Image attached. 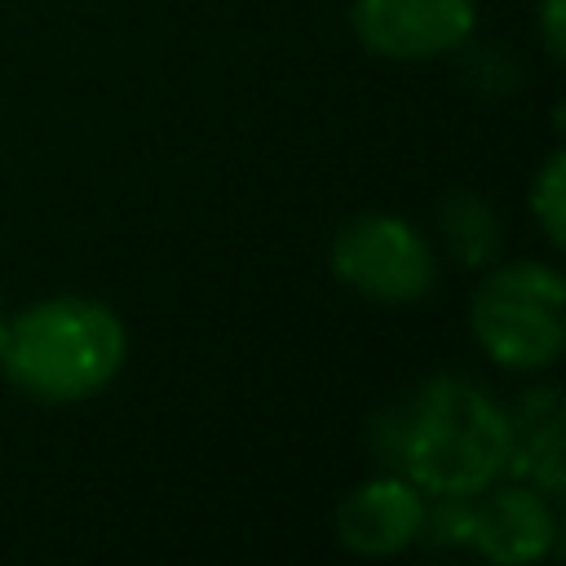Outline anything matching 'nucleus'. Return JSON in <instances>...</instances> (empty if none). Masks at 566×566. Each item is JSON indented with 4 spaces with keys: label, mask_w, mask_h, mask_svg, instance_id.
Here are the masks:
<instances>
[{
    "label": "nucleus",
    "mask_w": 566,
    "mask_h": 566,
    "mask_svg": "<svg viewBox=\"0 0 566 566\" xmlns=\"http://www.w3.org/2000/svg\"><path fill=\"white\" fill-rule=\"evenodd\" d=\"M380 429V455L429 495H478L509 469V411L460 376L424 380Z\"/></svg>",
    "instance_id": "obj_1"
},
{
    "label": "nucleus",
    "mask_w": 566,
    "mask_h": 566,
    "mask_svg": "<svg viewBox=\"0 0 566 566\" xmlns=\"http://www.w3.org/2000/svg\"><path fill=\"white\" fill-rule=\"evenodd\" d=\"M128 354L119 314L93 296H49L4 323L0 367L40 402H80L102 394Z\"/></svg>",
    "instance_id": "obj_2"
},
{
    "label": "nucleus",
    "mask_w": 566,
    "mask_h": 566,
    "mask_svg": "<svg viewBox=\"0 0 566 566\" xmlns=\"http://www.w3.org/2000/svg\"><path fill=\"white\" fill-rule=\"evenodd\" d=\"M473 336L504 367H548L566 340L562 274L539 261L491 270L473 292Z\"/></svg>",
    "instance_id": "obj_3"
},
{
    "label": "nucleus",
    "mask_w": 566,
    "mask_h": 566,
    "mask_svg": "<svg viewBox=\"0 0 566 566\" xmlns=\"http://www.w3.org/2000/svg\"><path fill=\"white\" fill-rule=\"evenodd\" d=\"M332 274L380 305L420 301L433 287V252L424 234L394 212H363L345 221L332 239Z\"/></svg>",
    "instance_id": "obj_4"
},
{
    "label": "nucleus",
    "mask_w": 566,
    "mask_h": 566,
    "mask_svg": "<svg viewBox=\"0 0 566 566\" xmlns=\"http://www.w3.org/2000/svg\"><path fill=\"white\" fill-rule=\"evenodd\" d=\"M473 0H354V31L371 53L416 62L469 40Z\"/></svg>",
    "instance_id": "obj_5"
},
{
    "label": "nucleus",
    "mask_w": 566,
    "mask_h": 566,
    "mask_svg": "<svg viewBox=\"0 0 566 566\" xmlns=\"http://www.w3.org/2000/svg\"><path fill=\"white\" fill-rule=\"evenodd\" d=\"M424 495L407 478H371L354 486L336 509V535L349 553L389 557L424 535Z\"/></svg>",
    "instance_id": "obj_6"
},
{
    "label": "nucleus",
    "mask_w": 566,
    "mask_h": 566,
    "mask_svg": "<svg viewBox=\"0 0 566 566\" xmlns=\"http://www.w3.org/2000/svg\"><path fill=\"white\" fill-rule=\"evenodd\" d=\"M557 522L553 509L544 500V491L531 486H486L478 491V500L469 495V531L464 544H473L482 557L495 562H535L553 548Z\"/></svg>",
    "instance_id": "obj_7"
},
{
    "label": "nucleus",
    "mask_w": 566,
    "mask_h": 566,
    "mask_svg": "<svg viewBox=\"0 0 566 566\" xmlns=\"http://www.w3.org/2000/svg\"><path fill=\"white\" fill-rule=\"evenodd\" d=\"M509 469L531 478L544 495L562 491V402L548 385L509 416Z\"/></svg>",
    "instance_id": "obj_8"
},
{
    "label": "nucleus",
    "mask_w": 566,
    "mask_h": 566,
    "mask_svg": "<svg viewBox=\"0 0 566 566\" xmlns=\"http://www.w3.org/2000/svg\"><path fill=\"white\" fill-rule=\"evenodd\" d=\"M442 234H447V243H451V252H455L460 261L478 265V261L491 256V248H495V239H500V226H495V217L486 212L482 199H473V195H451V199L442 203Z\"/></svg>",
    "instance_id": "obj_9"
},
{
    "label": "nucleus",
    "mask_w": 566,
    "mask_h": 566,
    "mask_svg": "<svg viewBox=\"0 0 566 566\" xmlns=\"http://www.w3.org/2000/svg\"><path fill=\"white\" fill-rule=\"evenodd\" d=\"M531 208L548 234V243L566 239V190H562V155H548L535 186H531Z\"/></svg>",
    "instance_id": "obj_10"
},
{
    "label": "nucleus",
    "mask_w": 566,
    "mask_h": 566,
    "mask_svg": "<svg viewBox=\"0 0 566 566\" xmlns=\"http://www.w3.org/2000/svg\"><path fill=\"white\" fill-rule=\"evenodd\" d=\"M544 44L553 57H562V0H544Z\"/></svg>",
    "instance_id": "obj_11"
},
{
    "label": "nucleus",
    "mask_w": 566,
    "mask_h": 566,
    "mask_svg": "<svg viewBox=\"0 0 566 566\" xmlns=\"http://www.w3.org/2000/svg\"><path fill=\"white\" fill-rule=\"evenodd\" d=\"M4 323H9V318H4V310H0V345H4Z\"/></svg>",
    "instance_id": "obj_12"
}]
</instances>
